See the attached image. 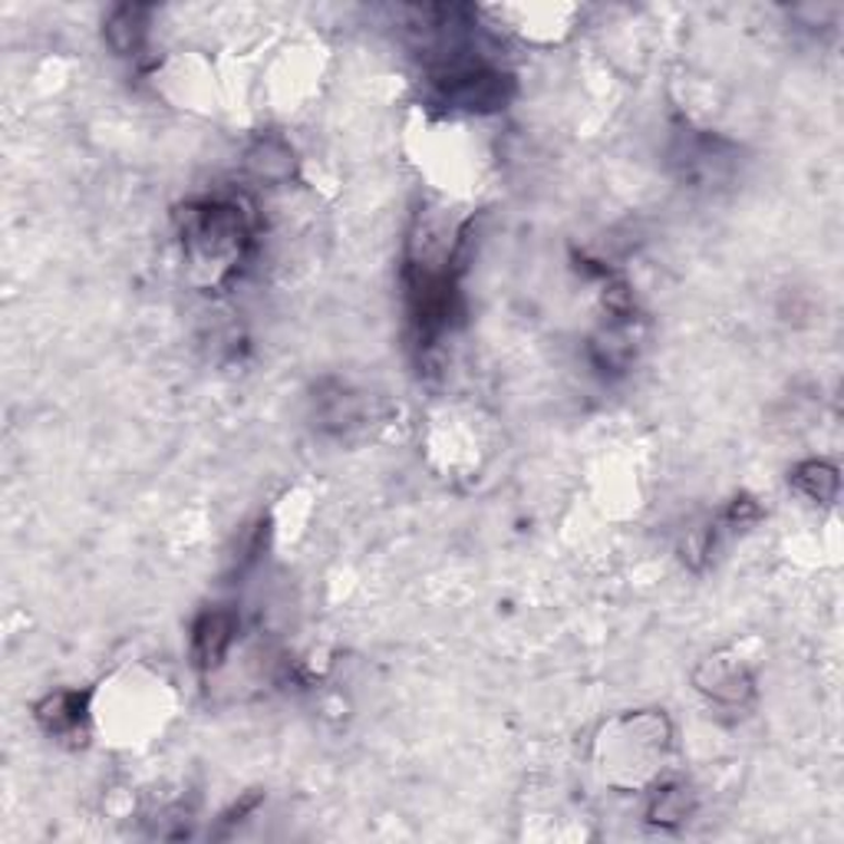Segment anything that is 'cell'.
Masks as SVG:
<instances>
[{
    "mask_svg": "<svg viewBox=\"0 0 844 844\" xmlns=\"http://www.w3.org/2000/svg\"><path fill=\"white\" fill-rule=\"evenodd\" d=\"M248 218L234 201H205L185 208L182 241L195 265H211L221 274L231 271L248 245Z\"/></svg>",
    "mask_w": 844,
    "mask_h": 844,
    "instance_id": "cell-1",
    "label": "cell"
},
{
    "mask_svg": "<svg viewBox=\"0 0 844 844\" xmlns=\"http://www.w3.org/2000/svg\"><path fill=\"white\" fill-rule=\"evenodd\" d=\"M231 637H234V621L231 614L224 611H211L205 614L198 624H195V634H192V644H195V660L201 666H211L224 657V650L231 647Z\"/></svg>",
    "mask_w": 844,
    "mask_h": 844,
    "instance_id": "cell-2",
    "label": "cell"
},
{
    "mask_svg": "<svg viewBox=\"0 0 844 844\" xmlns=\"http://www.w3.org/2000/svg\"><path fill=\"white\" fill-rule=\"evenodd\" d=\"M40 722L50 730V733H76L79 726H83V719H86V712H83V696H76V693H57V696H50L44 706H40Z\"/></svg>",
    "mask_w": 844,
    "mask_h": 844,
    "instance_id": "cell-3",
    "label": "cell"
},
{
    "mask_svg": "<svg viewBox=\"0 0 844 844\" xmlns=\"http://www.w3.org/2000/svg\"><path fill=\"white\" fill-rule=\"evenodd\" d=\"M143 17H146L143 8H123V11H115V17L109 21L106 34H109V44H112L119 53L139 50V40H143V34H146Z\"/></svg>",
    "mask_w": 844,
    "mask_h": 844,
    "instance_id": "cell-4",
    "label": "cell"
},
{
    "mask_svg": "<svg viewBox=\"0 0 844 844\" xmlns=\"http://www.w3.org/2000/svg\"><path fill=\"white\" fill-rule=\"evenodd\" d=\"M795 486L815 502H831L837 496V472L824 462H805L795 468Z\"/></svg>",
    "mask_w": 844,
    "mask_h": 844,
    "instance_id": "cell-5",
    "label": "cell"
}]
</instances>
